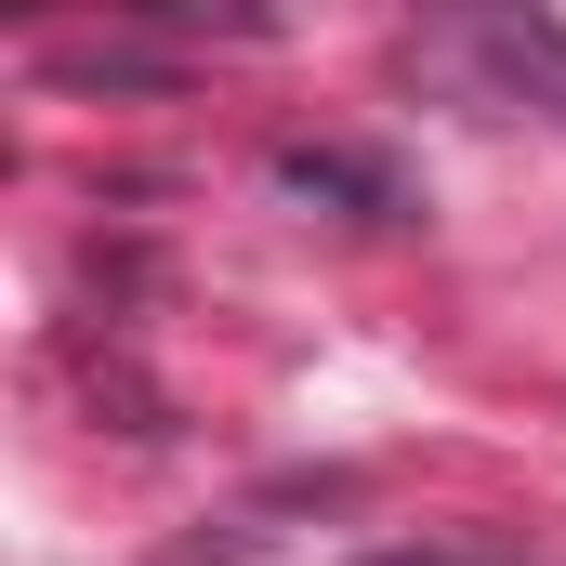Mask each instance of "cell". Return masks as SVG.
<instances>
[{
  "instance_id": "1",
  "label": "cell",
  "mask_w": 566,
  "mask_h": 566,
  "mask_svg": "<svg viewBox=\"0 0 566 566\" xmlns=\"http://www.w3.org/2000/svg\"><path fill=\"white\" fill-rule=\"evenodd\" d=\"M277 185H290V198H356V211H396V185H382V171H356V158H329V145H290Z\"/></svg>"
}]
</instances>
